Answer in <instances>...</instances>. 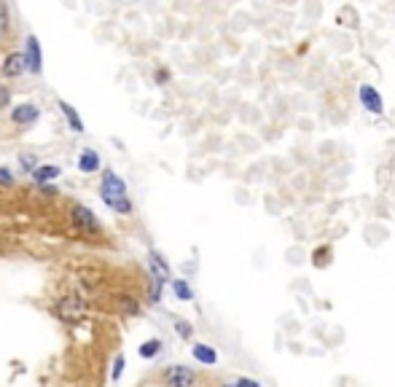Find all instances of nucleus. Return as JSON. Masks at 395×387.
<instances>
[{
  "label": "nucleus",
  "mask_w": 395,
  "mask_h": 387,
  "mask_svg": "<svg viewBox=\"0 0 395 387\" xmlns=\"http://www.w3.org/2000/svg\"><path fill=\"white\" fill-rule=\"evenodd\" d=\"M336 22H339L341 27H358V13H355V8H350V6H341L339 13H336Z\"/></svg>",
  "instance_id": "4468645a"
},
{
  "label": "nucleus",
  "mask_w": 395,
  "mask_h": 387,
  "mask_svg": "<svg viewBox=\"0 0 395 387\" xmlns=\"http://www.w3.org/2000/svg\"><path fill=\"white\" fill-rule=\"evenodd\" d=\"M159 352H162V342H159V339H148V342L140 347V355H143V358H156Z\"/></svg>",
  "instance_id": "2eb2a0df"
},
{
  "label": "nucleus",
  "mask_w": 395,
  "mask_h": 387,
  "mask_svg": "<svg viewBox=\"0 0 395 387\" xmlns=\"http://www.w3.org/2000/svg\"><path fill=\"white\" fill-rule=\"evenodd\" d=\"M25 62H28L30 73H41V46H38V38L30 35L28 46H25Z\"/></svg>",
  "instance_id": "39448f33"
},
{
  "label": "nucleus",
  "mask_w": 395,
  "mask_h": 387,
  "mask_svg": "<svg viewBox=\"0 0 395 387\" xmlns=\"http://www.w3.org/2000/svg\"><path fill=\"white\" fill-rule=\"evenodd\" d=\"M102 200L116 213H132V204L126 200V186L116 173H105L102 178Z\"/></svg>",
  "instance_id": "f257e3e1"
},
{
  "label": "nucleus",
  "mask_w": 395,
  "mask_h": 387,
  "mask_svg": "<svg viewBox=\"0 0 395 387\" xmlns=\"http://www.w3.org/2000/svg\"><path fill=\"white\" fill-rule=\"evenodd\" d=\"M59 108H62V113H65V116H68L70 127H73V129H76V132H83V124H81V119H78V116H76V110H73V108H70L68 103H59Z\"/></svg>",
  "instance_id": "dca6fc26"
},
{
  "label": "nucleus",
  "mask_w": 395,
  "mask_h": 387,
  "mask_svg": "<svg viewBox=\"0 0 395 387\" xmlns=\"http://www.w3.org/2000/svg\"><path fill=\"white\" fill-rule=\"evenodd\" d=\"M59 167H54V164H46V167H35L33 170V180H38V183H46V180H54V178H59Z\"/></svg>",
  "instance_id": "9b49d317"
},
{
  "label": "nucleus",
  "mask_w": 395,
  "mask_h": 387,
  "mask_svg": "<svg viewBox=\"0 0 395 387\" xmlns=\"http://www.w3.org/2000/svg\"><path fill=\"white\" fill-rule=\"evenodd\" d=\"M218 387H237L234 382H218Z\"/></svg>",
  "instance_id": "bb28decb"
},
{
  "label": "nucleus",
  "mask_w": 395,
  "mask_h": 387,
  "mask_svg": "<svg viewBox=\"0 0 395 387\" xmlns=\"http://www.w3.org/2000/svg\"><path fill=\"white\" fill-rule=\"evenodd\" d=\"M22 164L30 170V167H33V156H22ZM30 173H33V170H30Z\"/></svg>",
  "instance_id": "a878e982"
},
{
  "label": "nucleus",
  "mask_w": 395,
  "mask_h": 387,
  "mask_svg": "<svg viewBox=\"0 0 395 387\" xmlns=\"http://www.w3.org/2000/svg\"><path fill=\"white\" fill-rule=\"evenodd\" d=\"M83 312H86V304H83V299H76V296H70L59 304V315L68 323H78L83 318Z\"/></svg>",
  "instance_id": "20e7f679"
},
{
  "label": "nucleus",
  "mask_w": 395,
  "mask_h": 387,
  "mask_svg": "<svg viewBox=\"0 0 395 387\" xmlns=\"http://www.w3.org/2000/svg\"><path fill=\"white\" fill-rule=\"evenodd\" d=\"M11 180H14V178H11V173H8V170H3V167H0V183H3V186H8V183H11Z\"/></svg>",
  "instance_id": "5701e85b"
},
{
  "label": "nucleus",
  "mask_w": 395,
  "mask_h": 387,
  "mask_svg": "<svg viewBox=\"0 0 395 387\" xmlns=\"http://www.w3.org/2000/svg\"><path fill=\"white\" fill-rule=\"evenodd\" d=\"M151 269H153V275H156V282H167L170 277V269L164 264V258L156 250H151Z\"/></svg>",
  "instance_id": "9d476101"
},
{
  "label": "nucleus",
  "mask_w": 395,
  "mask_h": 387,
  "mask_svg": "<svg viewBox=\"0 0 395 387\" xmlns=\"http://www.w3.org/2000/svg\"><path fill=\"white\" fill-rule=\"evenodd\" d=\"M122 369H124V358H119L116 366H113V379H119V376H122Z\"/></svg>",
  "instance_id": "b1692460"
},
{
  "label": "nucleus",
  "mask_w": 395,
  "mask_h": 387,
  "mask_svg": "<svg viewBox=\"0 0 395 387\" xmlns=\"http://www.w3.org/2000/svg\"><path fill=\"white\" fill-rule=\"evenodd\" d=\"M78 167H81V173H95L97 167H100V159H97L95 151H81V156H78Z\"/></svg>",
  "instance_id": "f8f14e48"
},
{
  "label": "nucleus",
  "mask_w": 395,
  "mask_h": 387,
  "mask_svg": "<svg viewBox=\"0 0 395 387\" xmlns=\"http://www.w3.org/2000/svg\"><path fill=\"white\" fill-rule=\"evenodd\" d=\"M35 119H38V108L35 105H16L11 110V121L14 124H33Z\"/></svg>",
  "instance_id": "1a4fd4ad"
},
{
  "label": "nucleus",
  "mask_w": 395,
  "mask_h": 387,
  "mask_svg": "<svg viewBox=\"0 0 395 387\" xmlns=\"http://www.w3.org/2000/svg\"><path fill=\"white\" fill-rule=\"evenodd\" d=\"M8 103H11V94L6 86H0V108H8Z\"/></svg>",
  "instance_id": "4be33fe9"
},
{
  "label": "nucleus",
  "mask_w": 395,
  "mask_h": 387,
  "mask_svg": "<svg viewBox=\"0 0 395 387\" xmlns=\"http://www.w3.org/2000/svg\"><path fill=\"white\" fill-rule=\"evenodd\" d=\"M8 27H11V16H8V6H6V3H0V35H6V33H8Z\"/></svg>",
  "instance_id": "a211bd4d"
},
{
  "label": "nucleus",
  "mask_w": 395,
  "mask_h": 387,
  "mask_svg": "<svg viewBox=\"0 0 395 387\" xmlns=\"http://www.w3.org/2000/svg\"><path fill=\"white\" fill-rule=\"evenodd\" d=\"M191 355L202 363V366H216V363H218V352L210 347V345H194V347H191Z\"/></svg>",
  "instance_id": "6e6552de"
},
{
  "label": "nucleus",
  "mask_w": 395,
  "mask_h": 387,
  "mask_svg": "<svg viewBox=\"0 0 395 387\" xmlns=\"http://www.w3.org/2000/svg\"><path fill=\"white\" fill-rule=\"evenodd\" d=\"M172 291H175V296L180 299V301H191V299H194V294H191V288L186 285V280H172Z\"/></svg>",
  "instance_id": "f3484780"
},
{
  "label": "nucleus",
  "mask_w": 395,
  "mask_h": 387,
  "mask_svg": "<svg viewBox=\"0 0 395 387\" xmlns=\"http://www.w3.org/2000/svg\"><path fill=\"white\" fill-rule=\"evenodd\" d=\"M73 221H76V224H78V226L81 229H86V231H97V229H100V224H97V218L92 213H89V210H86V207H78V204H76V207H73Z\"/></svg>",
  "instance_id": "0eeeda50"
},
{
  "label": "nucleus",
  "mask_w": 395,
  "mask_h": 387,
  "mask_svg": "<svg viewBox=\"0 0 395 387\" xmlns=\"http://www.w3.org/2000/svg\"><path fill=\"white\" fill-rule=\"evenodd\" d=\"M331 255H334V250H331L328 245H320V248H314L312 264H314L317 269H326L328 264H331Z\"/></svg>",
  "instance_id": "ddd939ff"
},
{
  "label": "nucleus",
  "mask_w": 395,
  "mask_h": 387,
  "mask_svg": "<svg viewBox=\"0 0 395 387\" xmlns=\"http://www.w3.org/2000/svg\"><path fill=\"white\" fill-rule=\"evenodd\" d=\"M162 379L167 387H196L199 376L189 366H167L162 371Z\"/></svg>",
  "instance_id": "f03ea898"
},
{
  "label": "nucleus",
  "mask_w": 395,
  "mask_h": 387,
  "mask_svg": "<svg viewBox=\"0 0 395 387\" xmlns=\"http://www.w3.org/2000/svg\"><path fill=\"white\" fill-rule=\"evenodd\" d=\"M234 385L237 387H261V382L250 379V376H237V379H234Z\"/></svg>",
  "instance_id": "aec40b11"
},
{
  "label": "nucleus",
  "mask_w": 395,
  "mask_h": 387,
  "mask_svg": "<svg viewBox=\"0 0 395 387\" xmlns=\"http://www.w3.org/2000/svg\"><path fill=\"white\" fill-rule=\"evenodd\" d=\"M358 97H360V103L366 108L368 113H374V116H382L384 113V103H382L379 92L371 86V83H363L360 89H358Z\"/></svg>",
  "instance_id": "7ed1b4c3"
},
{
  "label": "nucleus",
  "mask_w": 395,
  "mask_h": 387,
  "mask_svg": "<svg viewBox=\"0 0 395 387\" xmlns=\"http://www.w3.org/2000/svg\"><path fill=\"white\" fill-rule=\"evenodd\" d=\"M156 81H159V83L170 81V73H167V70H156Z\"/></svg>",
  "instance_id": "393cba45"
},
{
  "label": "nucleus",
  "mask_w": 395,
  "mask_h": 387,
  "mask_svg": "<svg viewBox=\"0 0 395 387\" xmlns=\"http://www.w3.org/2000/svg\"><path fill=\"white\" fill-rule=\"evenodd\" d=\"M28 70V62H25V54H8L6 65H3V76L14 79V76H22Z\"/></svg>",
  "instance_id": "423d86ee"
},
{
  "label": "nucleus",
  "mask_w": 395,
  "mask_h": 387,
  "mask_svg": "<svg viewBox=\"0 0 395 387\" xmlns=\"http://www.w3.org/2000/svg\"><path fill=\"white\" fill-rule=\"evenodd\" d=\"M175 331H177L180 336H183V339H191V334H194V328H191V325H189L186 320H177V323H175Z\"/></svg>",
  "instance_id": "6ab92c4d"
},
{
  "label": "nucleus",
  "mask_w": 395,
  "mask_h": 387,
  "mask_svg": "<svg viewBox=\"0 0 395 387\" xmlns=\"http://www.w3.org/2000/svg\"><path fill=\"white\" fill-rule=\"evenodd\" d=\"M119 304H122V309H126V312H137L135 299H129V296H122V299H119Z\"/></svg>",
  "instance_id": "412c9836"
}]
</instances>
